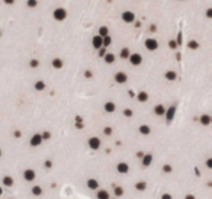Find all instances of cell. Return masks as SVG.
Instances as JSON below:
<instances>
[{"instance_id":"obj_1","label":"cell","mask_w":212,"mask_h":199,"mask_svg":"<svg viewBox=\"0 0 212 199\" xmlns=\"http://www.w3.org/2000/svg\"><path fill=\"white\" fill-rule=\"evenodd\" d=\"M52 18L55 19L57 22H63V21L67 19V10L64 7H57L52 12Z\"/></svg>"},{"instance_id":"obj_2","label":"cell","mask_w":212,"mask_h":199,"mask_svg":"<svg viewBox=\"0 0 212 199\" xmlns=\"http://www.w3.org/2000/svg\"><path fill=\"white\" fill-rule=\"evenodd\" d=\"M128 60H129V63H131L132 66H135V67L140 66V64H143V55H141V54H138V53L129 54Z\"/></svg>"},{"instance_id":"obj_3","label":"cell","mask_w":212,"mask_h":199,"mask_svg":"<svg viewBox=\"0 0 212 199\" xmlns=\"http://www.w3.org/2000/svg\"><path fill=\"white\" fill-rule=\"evenodd\" d=\"M144 45L148 51H156L157 48H158V42H157V39H154V38H147Z\"/></svg>"},{"instance_id":"obj_4","label":"cell","mask_w":212,"mask_h":199,"mask_svg":"<svg viewBox=\"0 0 212 199\" xmlns=\"http://www.w3.org/2000/svg\"><path fill=\"white\" fill-rule=\"evenodd\" d=\"M121 18H122V21L125 23H132L135 21V13L134 12H131V10H125Z\"/></svg>"},{"instance_id":"obj_5","label":"cell","mask_w":212,"mask_h":199,"mask_svg":"<svg viewBox=\"0 0 212 199\" xmlns=\"http://www.w3.org/2000/svg\"><path fill=\"white\" fill-rule=\"evenodd\" d=\"M89 147L92 150H99L100 148V138H98V137H92L89 138Z\"/></svg>"},{"instance_id":"obj_6","label":"cell","mask_w":212,"mask_h":199,"mask_svg":"<svg viewBox=\"0 0 212 199\" xmlns=\"http://www.w3.org/2000/svg\"><path fill=\"white\" fill-rule=\"evenodd\" d=\"M92 45H93V48H95V50L102 48V47H103V36H100V35L93 36V39H92Z\"/></svg>"},{"instance_id":"obj_7","label":"cell","mask_w":212,"mask_h":199,"mask_svg":"<svg viewBox=\"0 0 212 199\" xmlns=\"http://www.w3.org/2000/svg\"><path fill=\"white\" fill-rule=\"evenodd\" d=\"M42 137H41V134H34L32 137H31V145L32 147H39L41 144H42Z\"/></svg>"},{"instance_id":"obj_8","label":"cell","mask_w":212,"mask_h":199,"mask_svg":"<svg viewBox=\"0 0 212 199\" xmlns=\"http://www.w3.org/2000/svg\"><path fill=\"white\" fill-rule=\"evenodd\" d=\"M126 80H128V76H126L123 71H118V73L115 74V81H116V83H119V84L126 83Z\"/></svg>"},{"instance_id":"obj_9","label":"cell","mask_w":212,"mask_h":199,"mask_svg":"<svg viewBox=\"0 0 212 199\" xmlns=\"http://www.w3.org/2000/svg\"><path fill=\"white\" fill-rule=\"evenodd\" d=\"M35 172L32 170V169H26L25 172H23V177H25V180L26 182H32V180H35Z\"/></svg>"},{"instance_id":"obj_10","label":"cell","mask_w":212,"mask_h":199,"mask_svg":"<svg viewBox=\"0 0 212 199\" xmlns=\"http://www.w3.org/2000/svg\"><path fill=\"white\" fill-rule=\"evenodd\" d=\"M174 113H176V106H171V108H168L167 111H166V119L167 121H171L173 118H174Z\"/></svg>"},{"instance_id":"obj_11","label":"cell","mask_w":212,"mask_h":199,"mask_svg":"<svg viewBox=\"0 0 212 199\" xmlns=\"http://www.w3.org/2000/svg\"><path fill=\"white\" fill-rule=\"evenodd\" d=\"M116 170H118L119 173L125 175V173H128V170H129V166H128L126 163H118V166H116Z\"/></svg>"},{"instance_id":"obj_12","label":"cell","mask_w":212,"mask_h":199,"mask_svg":"<svg viewBox=\"0 0 212 199\" xmlns=\"http://www.w3.org/2000/svg\"><path fill=\"white\" fill-rule=\"evenodd\" d=\"M153 163V155L151 154H145L143 155V166L144 167H148L150 164Z\"/></svg>"},{"instance_id":"obj_13","label":"cell","mask_w":212,"mask_h":199,"mask_svg":"<svg viewBox=\"0 0 212 199\" xmlns=\"http://www.w3.org/2000/svg\"><path fill=\"white\" fill-rule=\"evenodd\" d=\"M103 60H105L106 64H113V63H115V55H113L112 53H106V54L103 55Z\"/></svg>"},{"instance_id":"obj_14","label":"cell","mask_w":212,"mask_h":199,"mask_svg":"<svg viewBox=\"0 0 212 199\" xmlns=\"http://www.w3.org/2000/svg\"><path fill=\"white\" fill-rule=\"evenodd\" d=\"M87 188L96 190V189L99 188V182H98L96 179H89V180H87Z\"/></svg>"},{"instance_id":"obj_15","label":"cell","mask_w":212,"mask_h":199,"mask_svg":"<svg viewBox=\"0 0 212 199\" xmlns=\"http://www.w3.org/2000/svg\"><path fill=\"white\" fill-rule=\"evenodd\" d=\"M164 77L167 78L168 81H173V80H176V78H177V73L170 70V71H166V73H164Z\"/></svg>"},{"instance_id":"obj_16","label":"cell","mask_w":212,"mask_h":199,"mask_svg":"<svg viewBox=\"0 0 212 199\" xmlns=\"http://www.w3.org/2000/svg\"><path fill=\"white\" fill-rule=\"evenodd\" d=\"M103 108H105V111L108 112V113H112V112H115V109H116V106H115L113 102H106Z\"/></svg>"},{"instance_id":"obj_17","label":"cell","mask_w":212,"mask_h":199,"mask_svg":"<svg viewBox=\"0 0 212 199\" xmlns=\"http://www.w3.org/2000/svg\"><path fill=\"white\" fill-rule=\"evenodd\" d=\"M154 113H156L157 116H163L166 113V108L163 105H157L156 108H154Z\"/></svg>"},{"instance_id":"obj_18","label":"cell","mask_w":212,"mask_h":199,"mask_svg":"<svg viewBox=\"0 0 212 199\" xmlns=\"http://www.w3.org/2000/svg\"><path fill=\"white\" fill-rule=\"evenodd\" d=\"M63 66H64V61H63L61 58H54V60H52V67H54V68L60 70V68H63Z\"/></svg>"},{"instance_id":"obj_19","label":"cell","mask_w":212,"mask_h":199,"mask_svg":"<svg viewBox=\"0 0 212 199\" xmlns=\"http://www.w3.org/2000/svg\"><path fill=\"white\" fill-rule=\"evenodd\" d=\"M199 121H201V124L203 125V127H208V125L211 124L212 119H211V116H209V115H202Z\"/></svg>"},{"instance_id":"obj_20","label":"cell","mask_w":212,"mask_h":199,"mask_svg":"<svg viewBox=\"0 0 212 199\" xmlns=\"http://www.w3.org/2000/svg\"><path fill=\"white\" fill-rule=\"evenodd\" d=\"M137 99H138V102H147L148 100V93L147 92H140L137 95Z\"/></svg>"},{"instance_id":"obj_21","label":"cell","mask_w":212,"mask_h":199,"mask_svg":"<svg viewBox=\"0 0 212 199\" xmlns=\"http://www.w3.org/2000/svg\"><path fill=\"white\" fill-rule=\"evenodd\" d=\"M98 35H100V36H108V35H109V28H108V26H105V25H103V26H100V28H99V33H98Z\"/></svg>"},{"instance_id":"obj_22","label":"cell","mask_w":212,"mask_h":199,"mask_svg":"<svg viewBox=\"0 0 212 199\" xmlns=\"http://www.w3.org/2000/svg\"><path fill=\"white\" fill-rule=\"evenodd\" d=\"M129 54H131V51H129L128 48H122V50H121V53H119V57L123 58V60H128Z\"/></svg>"},{"instance_id":"obj_23","label":"cell","mask_w":212,"mask_h":199,"mask_svg":"<svg viewBox=\"0 0 212 199\" xmlns=\"http://www.w3.org/2000/svg\"><path fill=\"white\" fill-rule=\"evenodd\" d=\"M188 48H189V50H198V48H199V42L195 41V39H192V41L188 42Z\"/></svg>"},{"instance_id":"obj_24","label":"cell","mask_w":212,"mask_h":199,"mask_svg":"<svg viewBox=\"0 0 212 199\" xmlns=\"http://www.w3.org/2000/svg\"><path fill=\"white\" fill-rule=\"evenodd\" d=\"M3 185L7 186V188H10L12 185H13V179H12L10 176H4L3 177Z\"/></svg>"},{"instance_id":"obj_25","label":"cell","mask_w":212,"mask_h":199,"mask_svg":"<svg viewBox=\"0 0 212 199\" xmlns=\"http://www.w3.org/2000/svg\"><path fill=\"white\" fill-rule=\"evenodd\" d=\"M45 89V83L42 80H38L36 83H35V90H38V92H42Z\"/></svg>"},{"instance_id":"obj_26","label":"cell","mask_w":212,"mask_h":199,"mask_svg":"<svg viewBox=\"0 0 212 199\" xmlns=\"http://www.w3.org/2000/svg\"><path fill=\"white\" fill-rule=\"evenodd\" d=\"M140 132L143 134V135H148V134L151 132V129H150L148 125H141V127H140Z\"/></svg>"},{"instance_id":"obj_27","label":"cell","mask_w":212,"mask_h":199,"mask_svg":"<svg viewBox=\"0 0 212 199\" xmlns=\"http://www.w3.org/2000/svg\"><path fill=\"white\" fill-rule=\"evenodd\" d=\"M98 199H109V193L106 190H99L98 192Z\"/></svg>"},{"instance_id":"obj_28","label":"cell","mask_w":212,"mask_h":199,"mask_svg":"<svg viewBox=\"0 0 212 199\" xmlns=\"http://www.w3.org/2000/svg\"><path fill=\"white\" fill-rule=\"evenodd\" d=\"M26 6L29 9H35L38 6V0H26Z\"/></svg>"},{"instance_id":"obj_29","label":"cell","mask_w":212,"mask_h":199,"mask_svg":"<svg viewBox=\"0 0 212 199\" xmlns=\"http://www.w3.org/2000/svg\"><path fill=\"white\" fill-rule=\"evenodd\" d=\"M145 188H147V183H145V182H138V183L135 185V189L140 190V192H143Z\"/></svg>"},{"instance_id":"obj_30","label":"cell","mask_w":212,"mask_h":199,"mask_svg":"<svg viewBox=\"0 0 212 199\" xmlns=\"http://www.w3.org/2000/svg\"><path fill=\"white\" fill-rule=\"evenodd\" d=\"M112 44V38L108 35V36H103V47H109Z\"/></svg>"},{"instance_id":"obj_31","label":"cell","mask_w":212,"mask_h":199,"mask_svg":"<svg viewBox=\"0 0 212 199\" xmlns=\"http://www.w3.org/2000/svg\"><path fill=\"white\" fill-rule=\"evenodd\" d=\"M32 193H34L35 196H39V195L42 193V189L39 188V186H34V188H32Z\"/></svg>"},{"instance_id":"obj_32","label":"cell","mask_w":212,"mask_h":199,"mask_svg":"<svg viewBox=\"0 0 212 199\" xmlns=\"http://www.w3.org/2000/svg\"><path fill=\"white\" fill-rule=\"evenodd\" d=\"M177 41H176V39H171V41H168V47H170V48H171V50H176V48H177Z\"/></svg>"},{"instance_id":"obj_33","label":"cell","mask_w":212,"mask_h":199,"mask_svg":"<svg viewBox=\"0 0 212 199\" xmlns=\"http://www.w3.org/2000/svg\"><path fill=\"white\" fill-rule=\"evenodd\" d=\"M123 115H125L126 118H131V116L134 115V112L131 111V109H123Z\"/></svg>"},{"instance_id":"obj_34","label":"cell","mask_w":212,"mask_h":199,"mask_svg":"<svg viewBox=\"0 0 212 199\" xmlns=\"http://www.w3.org/2000/svg\"><path fill=\"white\" fill-rule=\"evenodd\" d=\"M29 66L32 67V68H36V67H39V61H38V60H31Z\"/></svg>"},{"instance_id":"obj_35","label":"cell","mask_w":212,"mask_h":199,"mask_svg":"<svg viewBox=\"0 0 212 199\" xmlns=\"http://www.w3.org/2000/svg\"><path fill=\"white\" fill-rule=\"evenodd\" d=\"M115 195H116V196H122L123 195V189L122 188H115Z\"/></svg>"},{"instance_id":"obj_36","label":"cell","mask_w":212,"mask_h":199,"mask_svg":"<svg viewBox=\"0 0 212 199\" xmlns=\"http://www.w3.org/2000/svg\"><path fill=\"white\" fill-rule=\"evenodd\" d=\"M41 137H42V140H49V138H51V134L48 132V131H45L44 134H41Z\"/></svg>"},{"instance_id":"obj_37","label":"cell","mask_w":212,"mask_h":199,"mask_svg":"<svg viewBox=\"0 0 212 199\" xmlns=\"http://www.w3.org/2000/svg\"><path fill=\"white\" fill-rule=\"evenodd\" d=\"M163 172H164V173H170V172H171V166L164 164V166H163Z\"/></svg>"},{"instance_id":"obj_38","label":"cell","mask_w":212,"mask_h":199,"mask_svg":"<svg viewBox=\"0 0 212 199\" xmlns=\"http://www.w3.org/2000/svg\"><path fill=\"white\" fill-rule=\"evenodd\" d=\"M103 132H105V135H112V128L111 127H106V128L103 129Z\"/></svg>"},{"instance_id":"obj_39","label":"cell","mask_w":212,"mask_h":199,"mask_svg":"<svg viewBox=\"0 0 212 199\" xmlns=\"http://www.w3.org/2000/svg\"><path fill=\"white\" fill-rule=\"evenodd\" d=\"M51 166H52V163H51L49 160H47V161H45V167H47V169H51Z\"/></svg>"},{"instance_id":"obj_40","label":"cell","mask_w":212,"mask_h":199,"mask_svg":"<svg viewBox=\"0 0 212 199\" xmlns=\"http://www.w3.org/2000/svg\"><path fill=\"white\" fill-rule=\"evenodd\" d=\"M3 3H4V4H13L15 0H3Z\"/></svg>"},{"instance_id":"obj_41","label":"cell","mask_w":212,"mask_h":199,"mask_svg":"<svg viewBox=\"0 0 212 199\" xmlns=\"http://www.w3.org/2000/svg\"><path fill=\"white\" fill-rule=\"evenodd\" d=\"M84 76H86L87 78H90L92 77V71H89V70H87V71H84Z\"/></svg>"},{"instance_id":"obj_42","label":"cell","mask_w":212,"mask_h":199,"mask_svg":"<svg viewBox=\"0 0 212 199\" xmlns=\"http://www.w3.org/2000/svg\"><path fill=\"white\" fill-rule=\"evenodd\" d=\"M161 199H171V196H170L168 193H164V195L161 196Z\"/></svg>"},{"instance_id":"obj_43","label":"cell","mask_w":212,"mask_h":199,"mask_svg":"<svg viewBox=\"0 0 212 199\" xmlns=\"http://www.w3.org/2000/svg\"><path fill=\"white\" fill-rule=\"evenodd\" d=\"M206 166L209 167V169L212 167V160H211V158H208V161H206Z\"/></svg>"},{"instance_id":"obj_44","label":"cell","mask_w":212,"mask_h":199,"mask_svg":"<svg viewBox=\"0 0 212 199\" xmlns=\"http://www.w3.org/2000/svg\"><path fill=\"white\" fill-rule=\"evenodd\" d=\"M206 16H208V18L212 16V9H208V10H206Z\"/></svg>"},{"instance_id":"obj_45","label":"cell","mask_w":212,"mask_h":199,"mask_svg":"<svg viewBox=\"0 0 212 199\" xmlns=\"http://www.w3.org/2000/svg\"><path fill=\"white\" fill-rule=\"evenodd\" d=\"M185 199H195V196H193V195H186V198Z\"/></svg>"},{"instance_id":"obj_46","label":"cell","mask_w":212,"mask_h":199,"mask_svg":"<svg viewBox=\"0 0 212 199\" xmlns=\"http://www.w3.org/2000/svg\"><path fill=\"white\" fill-rule=\"evenodd\" d=\"M15 137H16V138H19V137H21V132H19V131H16V132H15Z\"/></svg>"},{"instance_id":"obj_47","label":"cell","mask_w":212,"mask_h":199,"mask_svg":"<svg viewBox=\"0 0 212 199\" xmlns=\"http://www.w3.org/2000/svg\"><path fill=\"white\" fill-rule=\"evenodd\" d=\"M1 193H3V189L0 188V195H1Z\"/></svg>"},{"instance_id":"obj_48","label":"cell","mask_w":212,"mask_h":199,"mask_svg":"<svg viewBox=\"0 0 212 199\" xmlns=\"http://www.w3.org/2000/svg\"><path fill=\"white\" fill-rule=\"evenodd\" d=\"M0 157H1V150H0Z\"/></svg>"},{"instance_id":"obj_49","label":"cell","mask_w":212,"mask_h":199,"mask_svg":"<svg viewBox=\"0 0 212 199\" xmlns=\"http://www.w3.org/2000/svg\"><path fill=\"white\" fill-rule=\"evenodd\" d=\"M0 36H1V29H0Z\"/></svg>"}]
</instances>
